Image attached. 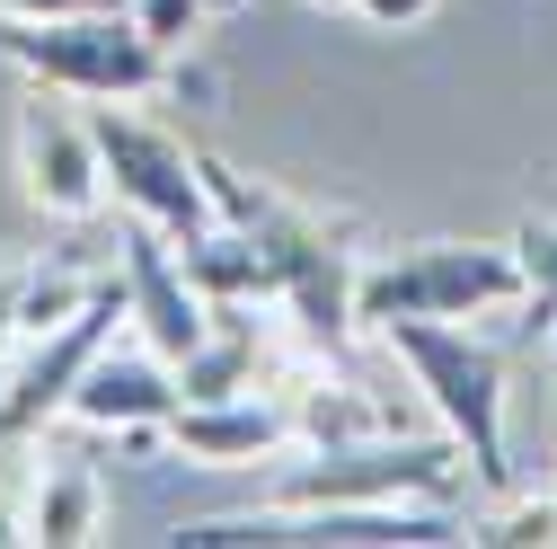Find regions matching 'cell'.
I'll use <instances>...</instances> for the list:
<instances>
[{
  "label": "cell",
  "mask_w": 557,
  "mask_h": 549,
  "mask_svg": "<svg viewBox=\"0 0 557 549\" xmlns=\"http://www.w3.org/2000/svg\"><path fill=\"white\" fill-rule=\"evenodd\" d=\"M469 478L460 443H407V435H363V443H301V461L274 469L265 505L274 514H345V505H425Z\"/></svg>",
  "instance_id": "3957f363"
},
{
  "label": "cell",
  "mask_w": 557,
  "mask_h": 549,
  "mask_svg": "<svg viewBox=\"0 0 557 549\" xmlns=\"http://www.w3.org/2000/svg\"><path fill=\"white\" fill-rule=\"evenodd\" d=\"M18 186L53 222H89L107 204V160H98V133L72 107V89H45V81L18 89Z\"/></svg>",
  "instance_id": "52a82bcc"
},
{
  "label": "cell",
  "mask_w": 557,
  "mask_h": 549,
  "mask_svg": "<svg viewBox=\"0 0 557 549\" xmlns=\"http://www.w3.org/2000/svg\"><path fill=\"white\" fill-rule=\"evenodd\" d=\"M169 452L203 461V469H257L274 452H301V426H293V407L284 399H177L169 407V426H160Z\"/></svg>",
  "instance_id": "9c48e42d"
},
{
  "label": "cell",
  "mask_w": 557,
  "mask_h": 549,
  "mask_svg": "<svg viewBox=\"0 0 557 549\" xmlns=\"http://www.w3.org/2000/svg\"><path fill=\"white\" fill-rule=\"evenodd\" d=\"M177 257H186L195 284H203V302H274V248L248 222L195 231V240H177Z\"/></svg>",
  "instance_id": "8fae6325"
},
{
  "label": "cell",
  "mask_w": 557,
  "mask_h": 549,
  "mask_svg": "<svg viewBox=\"0 0 557 549\" xmlns=\"http://www.w3.org/2000/svg\"><path fill=\"white\" fill-rule=\"evenodd\" d=\"M98 505H107V488L89 461H45L27 478V540H45V549L98 540Z\"/></svg>",
  "instance_id": "4fadbf2b"
},
{
  "label": "cell",
  "mask_w": 557,
  "mask_h": 549,
  "mask_svg": "<svg viewBox=\"0 0 557 549\" xmlns=\"http://www.w3.org/2000/svg\"><path fill=\"white\" fill-rule=\"evenodd\" d=\"M0 62H18L27 81L45 89H72V98H160L186 89L195 72L143 36L133 10H72V19H0Z\"/></svg>",
  "instance_id": "7a4b0ae2"
},
{
  "label": "cell",
  "mask_w": 557,
  "mask_h": 549,
  "mask_svg": "<svg viewBox=\"0 0 557 549\" xmlns=\"http://www.w3.org/2000/svg\"><path fill=\"white\" fill-rule=\"evenodd\" d=\"M203 10H213V0H133V19H143V36H160L169 53L203 27Z\"/></svg>",
  "instance_id": "ac0fdd59"
},
{
  "label": "cell",
  "mask_w": 557,
  "mask_h": 549,
  "mask_svg": "<svg viewBox=\"0 0 557 549\" xmlns=\"http://www.w3.org/2000/svg\"><path fill=\"white\" fill-rule=\"evenodd\" d=\"M531 274L513 248H486V240H425V248H398L381 266H363L355 310L363 328L389 319H478V310H522Z\"/></svg>",
  "instance_id": "277c9868"
},
{
  "label": "cell",
  "mask_w": 557,
  "mask_h": 549,
  "mask_svg": "<svg viewBox=\"0 0 557 549\" xmlns=\"http://www.w3.org/2000/svg\"><path fill=\"white\" fill-rule=\"evenodd\" d=\"M513 257H522V274H531L522 328H557V222H522V231H513Z\"/></svg>",
  "instance_id": "2e32d148"
},
{
  "label": "cell",
  "mask_w": 557,
  "mask_h": 549,
  "mask_svg": "<svg viewBox=\"0 0 557 549\" xmlns=\"http://www.w3.org/2000/svg\"><path fill=\"white\" fill-rule=\"evenodd\" d=\"M124 319L169 364H186L203 346V328H213V302H203V284L186 274V257H177V240L160 222H133L124 231Z\"/></svg>",
  "instance_id": "ba28073f"
},
{
  "label": "cell",
  "mask_w": 557,
  "mask_h": 549,
  "mask_svg": "<svg viewBox=\"0 0 557 549\" xmlns=\"http://www.w3.org/2000/svg\"><path fill=\"white\" fill-rule=\"evenodd\" d=\"M177 399H186L177 390V364L143 346V355H98L89 381H81V399H72V417L98 426V435H160Z\"/></svg>",
  "instance_id": "30bf717a"
},
{
  "label": "cell",
  "mask_w": 557,
  "mask_h": 549,
  "mask_svg": "<svg viewBox=\"0 0 557 549\" xmlns=\"http://www.w3.org/2000/svg\"><path fill=\"white\" fill-rule=\"evenodd\" d=\"M372 337L407 364V381L425 390L434 426L460 443L469 478L486 497H505L513 488V461H505V355L486 346V337H469L460 319H389Z\"/></svg>",
  "instance_id": "6da1fadb"
},
{
  "label": "cell",
  "mask_w": 557,
  "mask_h": 549,
  "mask_svg": "<svg viewBox=\"0 0 557 549\" xmlns=\"http://www.w3.org/2000/svg\"><path fill=\"white\" fill-rule=\"evenodd\" d=\"M469 540H496V549H557V497H513V488H505L496 514L469 523Z\"/></svg>",
  "instance_id": "9a60e30c"
},
{
  "label": "cell",
  "mask_w": 557,
  "mask_h": 549,
  "mask_svg": "<svg viewBox=\"0 0 557 549\" xmlns=\"http://www.w3.org/2000/svg\"><path fill=\"white\" fill-rule=\"evenodd\" d=\"M89 133H98V160H107L115 204H133L143 222H160L169 240H195V231L222 222L213 186H203V151H186V133L133 115V98H98Z\"/></svg>",
  "instance_id": "5b68a950"
},
{
  "label": "cell",
  "mask_w": 557,
  "mask_h": 549,
  "mask_svg": "<svg viewBox=\"0 0 557 549\" xmlns=\"http://www.w3.org/2000/svg\"><path fill=\"white\" fill-rule=\"evenodd\" d=\"M18 337H27V266H0V364L18 355Z\"/></svg>",
  "instance_id": "d6986e66"
},
{
  "label": "cell",
  "mask_w": 557,
  "mask_h": 549,
  "mask_svg": "<svg viewBox=\"0 0 557 549\" xmlns=\"http://www.w3.org/2000/svg\"><path fill=\"white\" fill-rule=\"evenodd\" d=\"M327 10H355V0H327Z\"/></svg>",
  "instance_id": "44dd1931"
},
{
  "label": "cell",
  "mask_w": 557,
  "mask_h": 549,
  "mask_svg": "<svg viewBox=\"0 0 557 549\" xmlns=\"http://www.w3.org/2000/svg\"><path fill=\"white\" fill-rule=\"evenodd\" d=\"M284 407H293L301 443H363V435H398V426H389V407H381V399H363L355 381H310V390H293Z\"/></svg>",
  "instance_id": "5bb4252c"
},
{
  "label": "cell",
  "mask_w": 557,
  "mask_h": 549,
  "mask_svg": "<svg viewBox=\"0 0 557 549\" xmlns=\"http://www.w3.org/2000/svg\"><path fill=\"white\" fill-rule=\"evenodd\" d=\"M548 337H557V328H548Z\"/></svg>",
  "instance_id": "603a6c76"
},
{
  "label": "cell",
  "mask_w": 557,
  "mask_h": 549,
  "mask_svg": "<svg viewBox=\"0 0 557 549\" xmlns=\"http://www.w3.org/2000/svg\"><path fill=\"white\" fill-rule=\"evenodd\" d=\"M0 390H10V364H0Z\"/></svg>",
  "instance_id": "7402d4cb"
},
{
  "label": "cell",
  "mask_w": 557,
  "mask_h": 549,
  "mask_svg": "<svg viewBox=\"0 0 557 549\" xmlns=\"http://www.w3.org/2000/svg\"><path fill=\"white\" fill-rule=\"evenodd\" d=\"M89 293H98V284H81V274H62V266H27V337L62 328Z\"/></svg>",
  "instance_id": "e0dca14e"
},
{
  "label": "cell",
  "mask_w": 557,
  "mask_h": 549,
  "mask_svg": "<svg viewBox=\"0 0 557 549\" xmlns=\"http://www.w3.org/2000/svg\"><path fill=\"white\" fill-rule=\"evenodd\" d=\"M177 390L186 399H248L257 390V319H248V302H213V328L177 364Z\"/></svg>",
  "instance_id": "7c38bea8"
},
{
  "label": "cell",
  "mask_w": 557,
  "mask_h": 549,
  "mask_svg": "<svg viewBox=\"0 0 557 549\" xmlns=\"http://www.w3.org/2000/svg\"><path fill=\"white\" fill-rule=\"evenodd\" d=\"M115 319H124V284H98L62 328L18 337V355H10V390H0V443H10V452H36L53 417H72V399H81L89 364L107 355Z\"/></svg>",
  "instance_id": "8992f818"
},
{
  "label": "cell",
  "mask_w": 557,
  "mask_h": 549,
  "mask_svg": "<svg viewBox=\"0 0 557 549\" xmlns=\"http://www.w3.org/2000/svg\"><path fill=\"white\" fill-rule=\"evenodd\" d=\"M425 10H443V0H355V19H372V27H416Z\"/></svg>",
  "instance_id": "ffe728a7"
}]
</instances>
